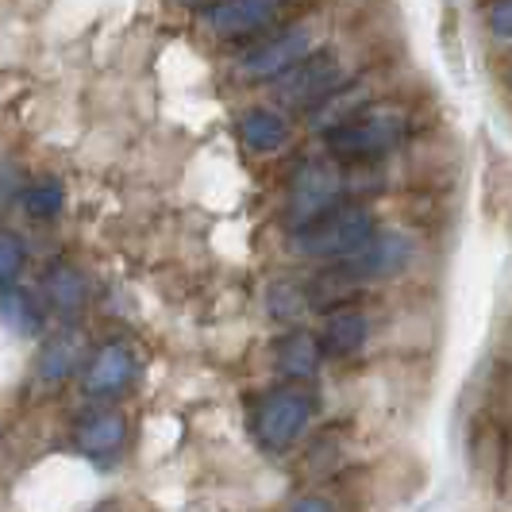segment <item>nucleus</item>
I'll list each match as a JSON object with an SVG mask.
<instances>
[{
  "label": "nucleus",
  "instance_id": "16",
  "mask_svg": "<svg viewBox=\"0 0 512 512\" xmlns=\"http://www.w3.org/2000/svg\"><path fill=\"white\" fill-rule=\"evenodd\" d=\"M320 359H324V351H320V339L312 332H289L282 343L274 347L278 374H282V378H293V382L312 378V374L320 370Z\"/></svg>",
  "mask_w": 512,
  "mask_h": 512
},
{
  "label": "nucleus",
  "instance_id": "3",
  "mask_svg": "<svg viewBox=\"0 0 512 512\" xmlns=\"http://www.w3.org/2000/svg\"><path fill=\"white\" fill-rule=\"evenodd\" d=\"M378 235V220L366 205H339L312 216L308 224L293 228L289 247L293 255L312 258V262H339V258L355 255Z\"/></svg>",
  "mask_w": 512,
  "mask_h": 512
},
{
  "label": "nucleus",
  "instance_id": "23",
  "mask_svg": "<svg viewBox=\"0 0 512 512\" xmlns=\"http://www.w3.org/2000/svg\"><path fill=\"white\" fill-rule=\"evenodd\" d=\"M0 443H4V428H0Z\"/></svg>",
  "mask_w": 512,
  "mask_h": 512
},
{
  "label": "nucleus",
  "instance_id": "20",
  "mask_svg": "<svg viewBox=\"0 0 512 512\" xmlns=\"http://www.w3.org/2000/svg\"><path fill=\"white\" fill-rule=\"evenodd\" d=\"M478 20L493 43H512V0H478Z\"/></svg>",
  "mask_w": 512,
  "mask_h": 512
},
{
  "label": "nucleus",
  "instance_id": "8",
  "mask_svg": "<svg viewBox=\"0 0 512 512\" xmlns=\"http://www.w3.org/2000/svg\"><path fill=\"white\" fill-rule=\"evenodd\" d=\"M312 420V397L301 389H274L255 409V439L266 451H289Z\"/></svg>",
  "mask_w": 512,
  "mask_h": 512
},
{
  "label": "nucleus",
  "instance_id": "6",
  "mask_svg": "<svg viewBox=\"0 0 512 512\" xmlns=\"http://www.w3.org/2000/svg\"><path fill=\"white\" fill-rule=\"evenodd\" d=\"M289 8L293 0H208L201 8V27L220 43H243L282 24Z\"/></svg>",
  "mask_w": 512,
  "mask_h": 512
},
{
  "label": "nucleus",
  "instance_id": "9",
  "mask_svg": "<svg viewBox=\"0 0 512 512\" xmlns=\"http://www.w3.org/2000/svg\"><path fill=\"white\" fill-rule=\"evenodd\" d=\"M135 374H139V355H135V347H131L128 339H108V343H101V347L89 355V362H85V370H81V389H85L89 401H112V397L128 393V385L135 382Z\"/></svg>",
  "mask_w": 512,
  "mask_h": 512
},
{
  "label": "nucleus",
  "instance_id": "7",
  "mask_svg": "<svg viewBox=\"0 0 512 512\" xmlns=\"http://www.w3.org/2000/svg\"><path fill=\"white\" fill-rule=\"evenodd\" d=\"M397 74V66H366L362 74H351L339 89H332L324 101H316L312 108L305 112L308 128L312 131H328L335 128L339 120H347V116H355L359 108L366 104H374L378 97H385V89H389V81Z\"/></svg>",
  "mask_w": 512,
  "mask_h": 512
},
{
  "label": "nucleus",
  "instance_id": "24",
  "mask_svg": "<svg viewBox=\"0 0 512 512\" xmlns=\"http://www.w3.org/2000/svg\"><path fill=\"white\" fill-rule=\"evenodd\" d=\"M509 77H512V70H509Z\"/></svg>",
  "mask_w": 512,
  "mask_h": 512
},
{
  "label": "nucleus",
  "instance_id": "22",
  "mask_svg": "<svg viewBox=\"0 0 512 512\" xmlns=\"http://www.w3.org/2000/svg\"><path fill=\"white\" fill-rule=\"evenodd\" d=\"M89 512H124V509H120V505H116V501H101V505H97V509H89Z\"/></svg>",
  "mask_w": 512,
  "mask_h": 512
},
{
  "label": "nucleus",
  "instance_id": "14",
  "mask_svg": "<svg viewBox=\"0 0 512 512\" xmlns=\"http://www.w3.org/2000/svg\"><path fill=\"white\" fill-rule=\"evenodd\" d=\"M0 324L20 339H35L47 328V312L35 301L31 289H20V285H8L0 289Z\"/></svg>",
  "mask_w": 512,
  "mask_h": 512
},
{
  "label": "nucleus",
  "instance_id": "15",
  "mask_svg": "<svg viewBox=\"0 0 512 512\" xmlns=\"http://www.w3.org/2000/svg\"><path fill=\"white\" fill-rule=\"evenodd\" d=\"M366 335H370V324H366L362 312H355V308H332V316L324 324V335H320V351L328 359H347V355L362 351Z\"/></svg>",
  "mask_w": 512,
  "mask_h": 512
},
{
  "label": "nucleus",
  "instance_id": "4",
  "mask_svg": "<svg viewBox=\"0 0 512 512\" xmlns=\"http://www.w3.org/2000/svg\"><path fill=\"white\" fill-rule=\"evenodd\" d=\"M355 74V66H347V58L339 51H316L301 58L297 66H289L285 74H278L270 81V93L282 108H293V112H308L316 101H324L332 89H339L347 77Z\"/></svg>",
  "mask_w": 512,
  "mask_h": 512
},
{
  "label": "nucleus",
  "instance_id": "1",
  "mask_svg": "<svg viewBox=\"0 0 512 512\" xmlns=\"http://www.w3.org/2000/svg\"><path fill=\"white\" fill-rule=\"evenodd\" d=\"M412 135V112L405 104L374 101L359 108L355 116L339 120L335 128L324 131V147L339 162H378L393 154Z\"/></svg>",
  "mask_w": 512,
  "mask_h": 512
},
{
  "label": "nucleus",
  "instance_id": "11",
  "mask_svg": "<svg viewBox=\"0 0 512 512\" xmlns=\"http://www.w3.org/2000/svg\"><path fill=\"white\" fill-rule=\"evenodd\" d=\"M128 443V416L116 409L89 412L74 432V447L89 459H112Z\"/></svg>",
  "mask_w": 512,
  "mask_h": 512
},
{
  "label": "nucleus",
  "instance_id": "12",
  "mask_svg": "<svg viewBox=\"0 0 512 512\" xmlns=\"http://www.w3.org/2000/svg\"><path fill=\"white\" fill-rule=\"evenodd\" d=\"M235 131H239V143L247 147L251 154H278L289 147V120H285V112L278 108H266V104H258V108H247L239 120H235Z\"/></svg>",
  "mask_w": 512,
  "mask_h": 512
},
{
  "label": "nucleus",
  "instance_id": "19",
  "mask_svg": "<svg viewBox=\"0 0 512 512\" xmlns=\"http://www.w3.org/2000/svg\"><path fill=\"white\" fill-rule=\"evenodd\" d=\"M27 266V243L16 231H0V289L20 282Z\"/></svg>",
  "mask_w": 512,
  "mask_h": 512
},
{
  "label": "nucleus",
  "instance_id": "2",
  "mask_svg": "<svg viewBox=\"0 0 512 512\" xmlns=\"http://www.w3.org/2000/svg\"><path fill=\"white\" fill-rule=\"evenodd\" d=\"M324 47V20L320 16H305V20H289L270 31H262V39H255L251 47L231 58V77L247 81V85H270L278 74H285L289 66H297L301 58Z\"/></svg>",
  "mask_w": 512,
  "mask_h": 512
},
{
  "label": "nucleus",
  "instance_id": "18",
  "mask_svg": "<svg viewBox=\"0 0 512 512\" xmlns=\"http://www.w3.org/2000/svg\"><path fill=\"white\" fill-rule=\"evenodd\" d=\"M266 308H270V316H274V320H282V324L301 320V316H305V308H308L305 285L289 282V278L274 282L270 285V293H266Z\"/></svg>",
  "mask_w": 512,
  "mask_h": 512
},
{
  "label": "nucleus",
  "instance_id": "17",
  "mask_svg": "<svg viewBox=\"0 0 512 512\" xmlns=\"http://www.w3.org/2000/svg\"><path fill=\"white\" fill-rule=\"evenodd\" d=\"M24 208L31 220H58L62 208H66V189H62V181H54V178L31 181L24 189Z\"/></svg>",
  "mask_w": 512,
  "mask_h": 512
},
{
  "label": "nucleus",
  "instance_id": "13",
  "mask_svg": "<svg viewBox=\"0 0 512 512\" xmlns=\"http://www.w3.org/2000/svg\"><path fill=\"white\" fill-rule=\"evenodd\" d=\"M43 301L51 312H58L62 320H74L89 305V282L77 270L74 262H54L51 270L43 274Z\"/></svg>",
  "mask_w": 512,
  "mask_h": 512
},
{
  "label": "nucleus",
  "instance_id": "10",
  "mask_svg": "<svg viewBox=\"0 0 512 512\" xmlns=\"http://www.w3.org/2000/svg\"><path fill=\"white\" fill-rule=\"evenodd\" d=\"M85 355H89L85 351V335L70 328V324H62L58 332L43 335V343L35 351V362H31V385L39 393L62 389L85 366Z\"/></svg>",
  "mask_w": 512,
  "mask_h": 512
},
{
  "label": "nucleus",
  "instance_id": "5",
  "mask_svg": "<svg viewBox=\"0 0 512 512\" xmlns=\"http://www.w3.org/2000/svg\"><path fill=\"white\" fill-rule=\"evenodd\" d=\"M343 189H347V174L339 166V158H305L297 170H293V181H289V201H285V220L293 228L308 224L312 216L328 212L343 201Z\"/></svg>",
  "mask_w": 512,
  "mask_h": 512
},
{
  "label": "nucleus",
  "instance_id": "21",
  "mask_svg": "<svg viewBox=\"0 0 512 512\" xmlns=\"http://www.w3.org/2000/svg\"><path fill=\"white\" fill-rule=\"evenodd\" d=\"M293 512H335L324 497H305V501H297L293 505Z\"/></svg>",
  "mask_w": 512,
  "mask_h": 512
}]
</instances>
